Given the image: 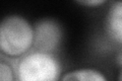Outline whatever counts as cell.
Wrapping results in <instances>:
<instances>
[{
    "mask_svg": "<svg viewBox=\"0 0 122 81\" xmlns=\"http://www.w3.org/2000/svg\"><path fill=\"white\" fill-rule=\"evenodd\" d=\"M78 4L86 6V7H96L99 5H102L106 2L105 0H81V1H76Z\"/></svg>",
    "mask_w": 122,
    "mask_h": 81,
    "instance_id": "7",
    "label": "cell"
},
{
    "mask_svg": "<svg viewBox=\"0 0 122 81\" xmlns=\"http://www.w3.org/2000/svg\"><path fill=\"white\" fill-rule=\"evenodd\" d=\"M117 63L120 65V66H122V51L117 55Z\"/></svg>",
    "mask_w": 122,
    "mask_h": 81,
    "instance_id": "8",
    "label": "cell"
},
{
    "mask_svg": "<svg viewBox=\"0 0 122 81\" xmlns=\"http://www.w3.org/2000/svg\"><path fill=\"white\" fill-rule=\"evenodd\" d=\"M108 37L115 43L122 45V1H116L108 10L105 21Z\"/></svg>",
    "mask_w": 122,
    "mask_h": 81,
    "instance_id": "4",
    "label": "cell"
},
{
    "mask_svg": "<svg viewBox=\"0 0 122 81\" xmlns=\"http://www.w3.org/2000/svg\"><path fill=\"white\" fill-rule=\"evenodd\" d=\"M118 81H122V70L119 73V76H118Z\"/></svg>",
    "mask_w": 122,
    "mask_h": 81,
    "instance_id": "9",
    "label": "cell"
},
{
    "mask_svg": "<svg viewBox=\"0 0 122 81\" xmlns=\"http://www.w3.org/2000/svg\"><path fill=\"white\" fill-rule=\"evenodd\" d=\"M15 77L16 81H60L61 65L54 54L35 50L18 61Z\"/></svg>",
    "mask_w": 122,
    "mask_h": 81,
    "instance_id": "2",
    "label": "cell"
},
{
    "mask_svg": "<svg viewBox=\"0 0 122 81\" xmlns=\"http://www.w3.org/2000/svg\"><path fill=\"white\" fill-rule=\"evenodd\" d=\"M34 48L36 51L53 54L62 40V30L60 25L56 20L51 18L39 20L34 26Z\"/></svg>",
    "mask_w": 122,
    "mask_h": 81,
    "instance_id": "3",
    "label": "cell"
},
{
    "mask_svg": "<svg viewBox=\"0 0 122 81\" xmlns=\"http://www.w3.org/2000/svg\"><path fill=\"white\" fill-rule=\"evenodd\" d=\"M15 72L11 67V65L5 63L4 60L1 59L0 63V81H15Z\"/></svg>",
    "mask_w": 122,
    "mask_h": 81,
    "instance_id": "6",
    "label": "cell"
},
{
    "mask_svg": "<svg viewBox=\"0 0 122 81\" xmlns=\"http://www.w3.org/2000/svg\"><path fill=\"white\" fill-rule=\"evenodd\" d=\"M60 81H108V79L97 69L81 68L67 72Z\"/></svg>",
    "mask_w": 122,
    "mask_h": 81,
    "instance_id": "5",
    "label": "cell"
},
{
    "mask_svg": "<svg viewBox=\"0 0 122 81\" xmlns=\"http://www.w3.org/2000/svg\"><path fill=\"white\" fill-rule=\"evenodd\" d=\"M34 26L20 15H8L0 24V50L7 57H20L34 47Z\"/></svg>",
    "mask_w": 122,
    "mask_h": 81,
    "instance_id": "1",
    "label": "cell"
}]
</instances>
